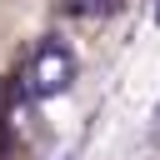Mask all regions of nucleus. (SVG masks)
<instances>
[{"mask_svg": "<svg viewBox=\"0 0 160 160\" xmlns=\"http://www.w3.org/2000/svg\"><path fill=\"white\" fill-rule=\"evenodd\" d=\"M70 80H75V55L60 40H40V50L30 55V70H25V90L35 100H50V95H65Z\"/></svg>", "mask_w": 160, "mask_h": 160, "instance_id": "obj_1", "label": "nucleus"}]
</instances>
